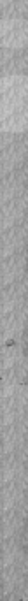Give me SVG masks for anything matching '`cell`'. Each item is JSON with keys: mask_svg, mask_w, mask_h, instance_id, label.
<instances>
[{"mask_svg": "<svg viewBox=\"0 0 28 601\" xmlns=\"http://www.w3.org/2000/svg\"><path fill=\"white\" fill-rule=\"evenodd\" d=\"M27 109V78L25 74H11L2 80V111L4 127L21 131L25 127Z\"/></svg>", "mask_w": 28, "mask_h": 601, "instance_id": "6da1fadb", "label": "cell"}, {"mask_svg": "<svg viewBox=\"0 0 28 601\" xmlns=\"http://www.w3.org/2000/svg\"><path fill=\"white\" fill-rule=\"evenodd\" d=\"M2 44L11 50H25L27 46V20L18 16L2 18Z\"/></svg>", "mask_w": 28, "mask_h": 601, "instance_id": "7a4b0ae2", "label": "cell"}, {"mask_svg": "<svg viewBox=\"0 0 28 601\" xmlns=\"http://www.w3.org/2000/svg\"><path fill=\"white\" fill-rule=\"evenodd\" d=\"M27 69V55L25 50H11V48H4L2 50V71L4 76H11V74H23Z\"/></svg>", "mask_w": 28, "mask_h": 601, "instance_id": "3957f363", "label": "cell"}, {"mask_svg": "<svg viewBox=\"0 0 28 601\" xmlns=\"http://www.w3.org/2000/svg\"><path fill=\"white\" fill-rule=\"evenodd\" d=\"M6 2H11V0H2V4H6Z\"/></svg>", "mask_w": 28, "mask_h": 601, "instance_id": "277c9868", "label": "cell"}]
</instances>
